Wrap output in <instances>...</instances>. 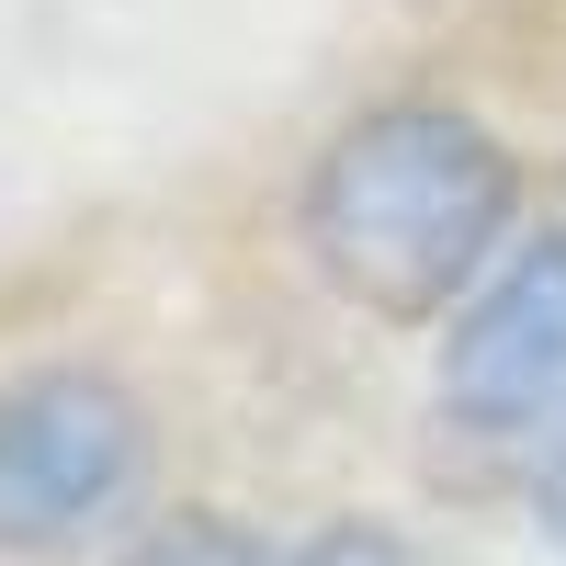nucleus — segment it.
Listing matches in <instances>:
<instances>
[{"label":"nucleus","mask_w":566,"mask_h":566,"mask_svg":"<svg viewBox=\"0 0 566 566\" xmlns=\"http://www.w3.org/2000/svg\"><path fill=\"white\" fill-rule=\"evenodd\" d=\"M148 419L114 374L45 363L0 386V544H69L80 522H103L136 476Z\"/></svg>","instance_id":"nucleus-2"},{"label":"nucleus","mask_w":566,"mask_h":566,"mask_svg":"<svg viewBox=\"0 0 566 566\" xmlns=\"http://www.w3.org/2000/svg\"><path fill=\"white\" fill-rule=\"evenodd\" d=\"M510 227V159L453 103H374L306 181V250L374 317H431L488 272Z\"/></svg>","instance_id":"nucleus-1"},{"label":"nucleus","mask_w":566,"mask_h":566,"mask_svg":"<svg viewBox=\"0 0 566 566\" xmlns=\"http://www.w3.org/2000/svg\"><path fill=\"white\" fill-rule=\"evenodd\" d=\"M283 566H431L408 533H386V522H328V533H306Z\"/></svg>","instance_id":"nucleus-5"},{"label":"nucleus","mask_w":566,"mask_h":566,"mask_svg":"<svg viewBox=\"0 0 566 566\" xmlns=\"http://www.w3.org/2000/svg\"><path fill=\"white\" fill-rule=\"evenodd\" d=\"M114 566H283V555H261L239 522H216V510H181V522H159V533H136Z\"/></svg>","instance_id":"nucleus-4"},{"label":"nucleus","mask_w":566,"mask_h":566,"mask_svg":"<svg viewBox=\"0 0 566 566\" xmlns=\"http://www.w3.org/2000/svg\"><path fill=\"white\" fill-rule=\"evenodd\" d=\"M544 522H555V544H566V431H555V453H544Z\"/></svg>","instance_id":"nucleus-6"},{"label":"nucleus","mask_w":566,"mask_h":566,"mask_svg":"<svg viewBox=\"0 0 566 566\" xmlns=\"http://www.w3.org/2000/svg\"><path fill=\"white\" fill-rule=\"evenodd\" d=\"M442 408L476 442L566 431V227L522 239L442 340Z\"/></svg>","instance_id":"nucleus-3"}]
</instances>
